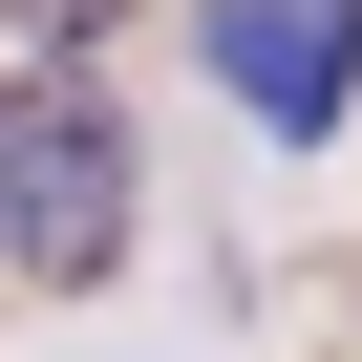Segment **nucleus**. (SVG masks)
<instances>
[{
    "label": "nucleus",
    "mask_w": 362,
    "mask_h": 362,
    "mask_svg": "<svg viewBox=\"0 0 362 362\" xmlns=\"http://www.w3.org/2000/svg\"><path fill=\"white\" fill-rule=\"evenodd\" d=\"M0 22H22V43H86V22H107V0H0Z\"/></svg>",
    "instance_id": "3"
},
{
    "label": "nucleus",
    "mask_w": 362,
    "mask_h": 362,
    "mask_svg": "<svg viewBox=\"0 0 362 362\" xmlns=\"http://www.w3.org/2000/svg\"><path fill=\"white\" fill-rule=\"evenodd\" d=\"M128 214H149V170H128V107H107L86 64L0 86V256H22L43 298H86V277L128 256Z\"/></svg>",
    "instance_id": "1"
},
{
    "label": "nucleus",
    "mask_w": 362,
    "mask_h": 362,
    "mask_svg": "<svg viewBox=\"0 0 362 362\" xmlns=\"http://www.w3.org/2000/svg\"><path fill=\"white\" fill-rule=\"evenodd\" d=\"M192 43H214V86H235L277 149H320V128L362 107V0H192Z\"/></svg>",
    "instance_id": "2"
}]
</instances>
